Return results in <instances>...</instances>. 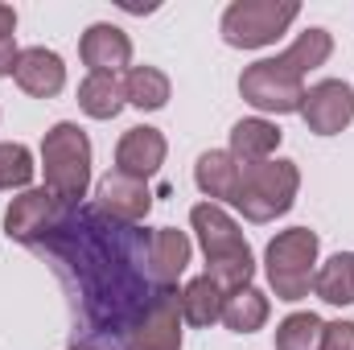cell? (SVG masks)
<instances>
[{"mask_svg": "<svg viewBox=\"0 0 354 350\" xmlns=\"http://www.w3.org/2000/svg\"><path fill=\"white\" fill-rule=\"evenodd\" d=\"M149 243L153 231L115 223L83 202L62 206L58 223L33 243V252L54 264L79 330L95 342L120 347L132 322L161 293L149 276Z\"/></svg>", "mask_w": 354, "mask_h": 350, "instance_id": "6da1fadb", "label": "cell"}, {"mask_svg": "<svg viewBox=\"0 0 354 350\" xmlns=\"http://www.w3.org/2000/svg\"><path fill=\"white\" fill-rule=\"evenodd\" d=\"M189 227L202 243V256H206V276L231 297L239 288H248L256 280V256H252V243L248 235L239 231V223L218 206V202H198L189 210Z\"/></svg>", "mask_w": 354, "mask_h": 350, "instance_id": "7a4b0ae2", "label": "cell"}, {"mask_svg": "<svg viewBox=\"0 0 354 350\" xmlns=\"http://www.w3.org/2000/svg\"><path fill=\"white\" fill-rule=\"evenodd\" d=\"M41 174H46V190L62 206H83L91 190V140L79 124L58 120L41 136Z\"/></svg>", "mask_w": 354, "mask_h": 350, "instance_id": "3957f363", "label": "cell"}, {"mask_svg": "<svg viewBox=\"0 0 354 350\" xmlns=\"http://www.w3.org/2000/svg\"><path fill=\"white\" fill-rule=\"evenodd\" d=\"M297 190H301L297 161L272 157V161H256V165H239V185H235L231 206L248 223H272L292 210Z\"/></svg>", "mask_w": 354, "mask_h": 350, "instance_id": "277c9868", "label": "cell"}, {"mask_svg": "<svg viewBox=\"0 0 354 350\" xmlns=\"http://www.w3.org/2000/svg\"><path fill=\"white\" fill-rule=\"evenodd\" d=\"M317 256H322V239L309 227H288L280 231L272 243L264 248V272L268 288L276 293V301H305L317 276Z\"/></svg>", "mask_w": 354, "mask_h": 350, "instance_id": "5b68a950", "label": "cell"}, {"mask_svg": "<svg viewBox=\"0 0 354 350\" xmlns=\"http://www.w3.org/2000/svg\"><path fill=\"white\" fill-rule=\"evenodd\" d=\"M297 17H301L297 0H235L227 4L218 29L231 50H264L288 33Z\"/></svg>", "mask_w": 354, "mask_h": 350, "instance_id": "8992f818", "label": "cell"}, {"mask_svg": "<svg viewBox=\"0 0 354 350\" xmlns=\"http://www.w3.org/2000/svg\"><path fill=\"white\" fill-rule=\"evenodd\" d=\"M239 95H243V103H252L264 116H288V111H301L305 75H297L280 54L260 58L239 75Z\"/></svg>", "mask_w": 354, "mask_h": 350, "instance_id": "52a82bcc", "label": "cell"}, {"mask_svg": "<svg viewBox=\"0 0 354 350\" xmlns=\"http://www.w3.org/2000/svg\"><path fill=\"white\" fill-rule=\"evenodd\" d=\"M115 350H181V305L174 288H161L153 305L132 322Z\"/></svg>", "mask_w": 354, "mask_h": 350, "instance_id": "ba28073f", "label": "cell"}, {"mask_svg": "<svg viewBox=\"0 0 354 350\" xmlns=\"http://www.w3.org/2000/svg\"><path fill=\"white\" fill-rule=\"evenodd\" d=\"M301 120L317 136H338L354 124V87L342 79H322L305 91L301 99Z\"/></svg>", "mask_w": 354, "mask_h": 350, "instance_id": "9c48e42d", "label": "cell"}, {"mask_svg": "<svg viewBox=\"0 0 354 350\" xmlns=\"http://www.w3.org/2000/svg\"><path fill=\"white\" fill-rule=\"evenodd\" d=\"M58 214H62V202L41 185V190H21L12 202H8V210H4V235L12 239V243H25V248H33L54 223H58Z\"/></svg>", "mask_w": 354, "mask_h": 350, "instance_id": "30bf717a", "label": "cell"}, {"mask_svg": "<svg viewBox=\"0 0 354 350\" xmlns=\"http://www.w3.org/2000/svg\"><path fill=\"white\" fill-rule=\"evenodd\" d=\"M95 206L107 219H115V223L140 227L149 219V210H153V190H149V181H136V177L111 169L107 177H99V185H95Z\"/></svg>", "mask_w": 354, "mask_h": 350, "instance_id": "8fae6325", "label": "cell"}, {"mask_svg": "<svg viewBox=\"0 0 354 350\" xmlns=\"http://www.w3.org/2000/svg\"><path fill=\"white\" fill-rule=\"evenodd\" d=\"M79 58L91 75H120V71L128 75L132 71V37L111 21H95L79 37Z\"/></svg>", "mask_w": 354, "mask_h": 350, "instance_id": "7c38bea8", "label": "cell"}, {"mask_svg": "<svg viewBox=\"0 0 354 350\" xmlns=\"http://www.w3.org/2000/svg\"><path fill=\"white\" fill-rule=\"evenodd\" d=\"M165 153H169L165 132H161V128H149V124H136V128H128V132L120 136V145H115V174L149 181V177L161 174Z\"/></svg>", "mask_w": 354, "mask_h": 350, "instance_id": "4fadbf2b", "label": "cell"}, {"mask_svg": "<svg viewBox=\"0 0 354 350\" xmlns=\"http://www.w3.org/2000/svg\"><path fill=\"white\" fill-rule=\"evenodd\" d=\"M17 87L33 99H54L58 91L66 87V62L58 50H46V46H29L21 50L17 58V71H12Z\"/></svg>", "mask_w": 354, "mask_h": 350, "instance_id": "5bb4252c", "label": "cell"}, {"mask_svg": "<svg viewBox=\"0 0 354 350\" xmlns=\"http://www.w3.org/2000/svg\"><path fill=\"white\" fill-rule=\"evenodd\" d=\"M194 256V243L185 231L177 227H157L153 231V243H149V276L157 288H177V280L185 276Z\"/></svg>", "mask_w": 354, "mask_h": 350, "instance_id": "9a60e30c", "label": "cell"}, {"mask_svg": "<svg viewBox=\"0 0 354 350\" xmlns=\"http://www.w3.org/2000/svg\"><path fill=\"white\" fill-rule=\"evenodd\" d=\"M280 140H284L280 124H272L264 116H248V120H239L231 128V149L227 153L239 165H256V161H272V153L280 149Z\"/></svg>", "mask_w": 354, "mask_h": 350, "instance_id": "2e32d148", "label": "cell"}, {"mask_svg": "<svg viewBox=\"0 0 354 350\" xmlns=\"http://www.w3.org/2000/svg\"><path fill=\"white\" fill-rule=\"evenodd\" d=\"M194 181H198V190L206 194V202H231L235 198V185H239V161L227 153V149H210V153H202L198 157V165H194Z\"/></svg>", "mask_w": 354, "mask_h": 350, "instance_id": "e0dca14e", "label": "cell"}, {"mask_svg": "<svg viewBox=\"0 0 354 350\" xmlns=\"http://www.w3.org/2000/svg\"><path fill=\"white\" fill-rule=\"evenodd\" d=\"M223 301H227V293H223L206 272H202V276H194V280H185V288L177 293L181 322H189V326H198V330H206V326L223 322Z\"/></svg>", "mask_w": 354, "mask_h": 350, "instance_id": "ac0fdd59", "label": "cell"}, {"mask_svg": "<svg viewBox=\"0 0 354 350\" xmlns=\"http://www.w3.org/2000/svg\"><path fill=\"white\" fill-rule=\"evenodd\" d=\"M268 313H272V301L256 284H248V288H239V293H231L223 301V326L231 334H256V330H264Z\"/></svg>", "mask_w": 354, "mask_h": 350, "instance_id": "d6986e66", "label": "cell"}, {"mask_svg": "<svg viewBox=\"0 0 354 350\" xmlns=\"http://www.w3.org/2000/svg\"><path fill=\"white\" fill-rule=\"evenodd\" d=\"M313 293L326 305H338V309L354 305V252H338V256H330L322 264L317 276H313Z\"/></svg>", "mask_w": 354, "mask_h": 350, "instance_id": "ffe728a7", "label": "cell"}, {"mask_svg": "<svg viewBox=\"0 0 354 350\" xmlns=\"http://www.w3.org/2000/svg\"><path fill=\"white\" fill-rule=\"evenodd\" d=\"M124 79L120 75H87L79 83V107L91 120H115L124 111Z\"/></svg>", "mask_w": 354, "mask_h": 350, "instance_id": "44dd1931", "label": "cell"}, {"mask_svg": "<svg viewBox=\"0 0 354 350\" xmlns=\"http://www.w3.org/2000/svg\"><path fill=\"white\" fill-rule=\"evenodd\" d=\"M169 75L157 71V66H132L124 75V99L140 111H161L169 103Z\"/></svg>", "mask_w": 354, "mask_h": 350, "instance_id": "7402d4cb", "label": "cell"}, {"mask_svg": "<svg viewBox=\"0 0 354 350\" xmlns=\"http://www.w3.org/2000/svg\"><path fill=\"white\" fill-rule=\"evenodd\" d=\"M334 54V33L330 29H305V33H297V42L280 54L297 75H309V71H317V66H326V58Z\"/></svg>", "mask_w": 354, "mask_h": 350, "instance_id": "603a6c76", "label": "cell"}, {"mask_svg": "<svg viewBox=\"0 0 354 350\" xmlns=\"http://www.w3.org/2000/svg\"><path fill=\"white\" fill-rule=\"evenodd\" d=\"M326 322L313 309H297L276 326V350H322Z\"/></svg>", "mask_w": 354, "mask_h": 350, "instance_id": "cb8c5ba5", "label": "cell"}, {"mask_svg": "<svg viewBox=\"0 0 354 350\" xmlns=\"http://www.w3.org/2000/svg\"><path fill=\"white\" fill-rule=\"evenodd\" d=\"M37 174L29 145L21 140H4L0 145V190H29V181Z\"/></svg>", "mask_w": 354, "mask_h": 350, "instance_id": "d4e9b609", "label": "cell"}, {"mask_svg": "<svg viewBox=\"0 0 354 350\" xmlns=\"http://www.w3.org/2000/svg\"><path fill=\"white\" fill-rule=\"evenodd\" d=\"M322 350H354V322H326L322 334Z\"/></svg>", "mask_w": 354, "mask_h": 350, "instance_id": "484cf974", "label": "cell"}, {"mask_svg": "<svg viewBox=\"0 0 354 350\" xmlns=\"http://www.w3.org/2000/svg\"><path fill=\"white\" fill-rule=\"evenodd\" d=\"M17 58H21L17 42H12V37H0V79H8V75L17 71Z\"/></svg>", "mask_w": 354, "mask_h": 350, "instance_id": "4316f807", "label": "cell"}, {"mask_svg": "<svg viewBox=\"0 0 354 350\" xmlns=\"http://www.w3.org/2000/svg\"><path fill=\"white\" fill-rule=\"evenodd\" d=\"M12 29H17V8L0 0V37H12Z\"/></svg>", "mask_w": 354, "mask_h": 350, "instance_id": "83f0119b", "label": "cell"}, {"mask_svg": "<svg viewBox=\"0 0 354 350\" xmlns=\"http://www.w3.org/2000/svg\"><path fill=\"white\" fill-rule=\"evenodd\" d=\"M66 350H95V347H66Z\"/></svg>", "mask_w": 354, "mask_h": 350, "instance_id": "f1b7e54d", "label": "cell"}]
</instances>
